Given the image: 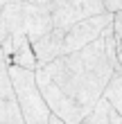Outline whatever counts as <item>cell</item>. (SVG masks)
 Segmentation results:
<instances>
[{"mask_svg":"<svg viewBox=\"0 0 122 124\" xmlns=\"http://www.w3.org/2000/svg\"><path fill=\"white\" fill-rule=\"evenodd\" d=\"M118 43L120 41L109 25L95 43L63 54L39 70L88 115L104 95L106 84L118 65Z\"/></svg>","mask_w":122,"mask_h":124,"instance_id":"1","label":"cell"},{"mask_svg":"<svg viewBox=\"0 0 122 124\" xmlns=\"http://www.w3.org/2000/svg\"><path fill=\"white\" fill-rule=\"evenodd\" d=\"M9 77L14 86V99H16L18 111L23 115V122L25 124H48L52 113H50L45 99L41 97L34 72L9 65Z\"/></svg>","mask_w":122,"mask_h":124,"instance_id":"2","label":"cell"},{"mask_svg":"<svg viewBox=\"0 0 122 124\" xmlns=\"http://www.w3.org/2000/svg\"><path fill=\"white\" fill-rule=\"evenodd\" d=\"M50 11H52V27L63 34L79 20L106 14L102 0H57Z\"/></svg>","mask_w":122,"mask_h":124,"instance_id":"3","label":"cell"},{"mask_svg":"<svg viewBox=\"0 0 122 124\" xmlns=\"http://www.w3.org/2000/svg\"><path fill=\"white\" fill-rule=\"evenodd\" d=\"M34 77H36V86H39V90H41V97L45 99L50 113L57 115L59 120H63L66 124H81L84 122L86 113L70 97H66V95L57 88V86L50 81L41 70H34Z\"/></svg>","mask_w":122,"mask_h":124,"instance_id":"4","label":"cell"},{"mask_svg":"<svg viewBox=\"0 0 122 124\" xmlns=\"http://www.w3.org/2000/svg\"><path fill=\"white\" fill-rule=\"evenodd\" d=\"M111 20H113V16L106 11V14H99V16L79 20L77 25H73L66 34H63L61 56L63 54H70V52H77V50H84L86 45L95 43L99 36L104 34V30L111 25Z\"/></svg>","mask_w":122,"mask_h":124,"instance_id":"5","label":"cell"},{"mask_svg":"<svg viewBox=\"0 0 122 124\" xmlns=\"http://www.w3.org/2000/svg\"><path fill=\"white\" fill-rule=\"evenodd\" d=\"M23 23H25V34H27L30 45L54 30L52 27V11L48 7H36V5L23 2Z\"/></svg>","mask_w":122,"mask_h":124,"instance_id":"6","label":"cell"},{"mask_svg":"<svg viewBox=\"0 0 122 124\" xmlns=\"http://www.w3.org/2000/svg\"><path fill=\"white\" fill-rule=\"evenodd\" d=\"M25 34V23H23V0H9L0 9V43L18 39Z\"/></svg>","mask_w":122,"mask_h":124,"instance_id":"7","label":"cell"},{"mask_svg":"<svg viewBox=\"0 0 122 124\" xmlns=\"http://www.w3.org/2000/svg\"><path fill=\"white\" fill-rule=\"evenodd\" d=\"M61 45H63V32H59V30H52L43 39H39L36 43H32L34 56H36V70L45 68L54 59H59L61 56Z\"/></svg>","mask_w":122,"mask_h":124,"instance_id":"8","label":"cell"},{"mask_svg":"<svg viewBox=\"0 0 122 124\" xmlns=\"http://www.w3.org/2000/svg\"><path fill=\"white\" fill-rule=\"evenodd\" d=\"M81 124H122V115L104 97H99V101L93 106V111L84 117Z\"/></svg>","mask_w":122,"mask_h":124,"instance_id":"9","label":"cell"},{"mask_svg":"<svg viewBox=\"0 0 122 124\" xmlns=\"http://www.w3.org/2000/svg\"><path fill=\"white\" fill-rule=\"evenodd\" d=\"M102 97L122 115V68L120 65H115V70H113V75L109 79V84H106V90H104Z\"/></svg>","mask_w":122,"mask_h":124,"instance_id":"10","label":"cell"},{"mask_svg":"<svg viewBox=\"0 0 122 124\" xmlns=\"http://www.w3.org/2000/svg\"><path fill=\"white\" fill-rule=\"evenodd\" d=\"M0 124H25L16 99H0Z\"/></svg>","mask_w":122,"mask_h":124,"instance_id":"11","label":"cell"},{"mask_svg":"<svg viewBox=\"0 0 122 124\" xmlns=\"http://www.w3.org/2000/svg\"><path fill=\"white\" fill-rule=\"evenodd\" d=\"M0 99H14V86L9 77V61L0 50Z\"/></svg>","mask_w":122,"mask_h":124,"instance_id":"12","label":"cell"},{"mask_svg":"<svg viewBox=\"0 0 122 124\" xmlns=\"http://www.w3.org/2000/svg\"><path fill=\"white\" fill-rule=\"evenodd\" d=\"M113 20H111V27H113V34H115V39L122 41V11H115L111 14Z\"/></svg>","mask_w":122,"mask_h":124,"instance_id":"13","label":"cell"},{"mask_svg":"<svg viewBox=\"0 0 122 124\" xmlns=\"http://www.w3.org/2000/svg\"><path fill=\"white\" fill-rule=\"evenodd\" d=\"M23 2H27V5H36V7H48V9H52V5L57 2V0H23Z\"/></svg>","mask_w":122,"mask_h":124,"instance_id":"14","label":"cell"},{"mask_svg":"<svg viewBox=\"0 0 122 124\" xmlns=\"http://www.w3.org/2000/svg\"><path fill=\"white\" fill-rule=\"evenodd\" d=\"M48 124H66V122H63V120H59V117H57V115H50Z\"/></svg>","mask_w":122,"mask_h":124,"instance_id":"15","label":"cell"},{"mask_svg":"<svg viewBox=\"0 0 122 124\" xmlns=\"http://www.w3.org/2000/svg\"><path fill=\"white\" fill-rule=\"evenodd\" d=\"M118 65L122 68V41L118 43Z\"/></svg>","mask_w":122,"mask_h":124,"instance_id":"16","label":"cell"},{"mask_svg":"<svg viewBox=\"0 0 122 124\" xmlns=\"http://www.w3.org/2000/svg\"><path fill=\"white\" fill-rule=\"evenodd\" d=\"M102 2H104V0H102Z\"/></svg>","mask_w":122,"mask_h":124,"instance_id":"17","label":"cell"}]
</instances>
